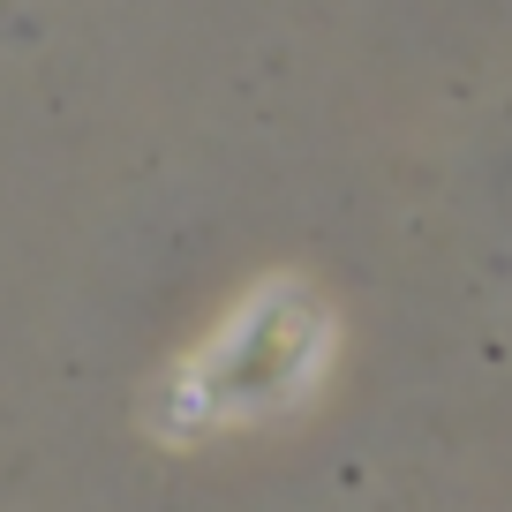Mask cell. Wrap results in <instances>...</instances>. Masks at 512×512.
Masks as SVG:
<instances>
[{"label":"cell","instance_id":"obj_1","mask_svg":"<svg viewBox=\"0 0 512 512\" xmlns=\"http://www.w3.org/2000/svg\"><path fill=\"white\" fill-rule=\"evenodd\" d=\"M324 369H332V309L309 279H264L181 369L174 430L196 437L226 422H272L317 392Z\"/></svg>","mask_w":512,"mask_h":512}]
</instances>
